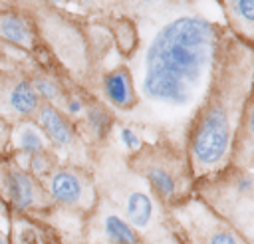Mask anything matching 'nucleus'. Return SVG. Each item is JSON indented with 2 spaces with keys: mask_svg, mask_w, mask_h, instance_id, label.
Instances as JSON below:
<instances>
[{
  "mask_svg": "<svg viewBox=\"0 0 254 244\" xmlns=\"http://www.w3.org/2000/svg\"><path fill=\"white\" fill-rule=\"evenodd\" d=\"M216 48V26L200 16H179L165 24L145 56V97L171 107L190 105L212 71Z\"/></svg>",
  "mask_w": 254,
  "mask_h": 244,
  "instance_id": "nucleus-1",
  "label": "nucleus"
},
{
  "mask_svg": "<svg viewBox=\"0 0 254 244\" xmlns=\"http://www.w3.org/2000/svg\"><path fill=\"white\" fill-rule=\"evenodd\" d=\"M234 137L232 109L228 111V101L214 99L208 103L190 137V159L196 171H214L222 167L230 155Z\"/></svg>",
  "mask_w": 254,
  "mask_h": 244,
  "instance_id": "nucleus-2",
  "label": "nucleus"
},
{
  "mask_svg": "<svg viewBox=\"0 0 254 244\" xmlns=\"http://www.w3.org/2000/svg\"><path fill=\"white\" fill-rule=\"evenodd\" d=\"M103 89H105V95L107 99L119 107V109H129L133 107L135 103V91H133V85H131V77L125 69H115L111 71L105 81H103Z\"/></svg>",
  "mask_w": 254,
  "mask_h": 244,
  "instance_id": "nucleus-3",
  "label": "nucleus"
},
{
  "mask_svg": "<svg viewBox=\"0 0 254 244\" xmlns=\"http://www.w3.org/2000/svg\"><path fill=\"white\" fill-rule=\"evenodd\" d=\"M50 190L56 200L62 204H75L83 196V184L77 175L71 171H56L50 179Z\"/></svg>",
  "mask_w": 254,
  "mask_h": 244,
  "instance_id": "nucleus-4",
  "label": "nucleus"
},
{
  "mask_svg": "<svg viewBox=\"0 0 254 244\" xmlns=\"http://www.w3.org/2000/svg\"><path fill=\"white\" fill-rule=\"evenodd\" d=\"M40 125L44 127L46 135L56 143V145H67L71 141V127L69 123L64 119V115L54 107V105H44L40 107L38 113Z\"/></svg>",
  "mask_w": 254,
  "mask_h": 244,
  "instance_id": "nucleus-5",
  "label": "nucleus"
},
{
  "mask_svg": "<svg viewBox=\"0 0 254 244\" xmlns=\"http://www.w3.org/2000/svg\"><path fill=\"white\" fill-rule=\"evenodd\" d=\"M8 105L18 113V115H32L40 109V97L36 87L26 81L20 79L18 83H14V87L8 93Z\"/></svg>",
  "mask_w": 254,
  "mask_h": 244,
  "instance_id": "nucleus-6",
  "label": "nucleus"
},
{
  "mask_svg": "<svg viewBox=\"0 0 254 244\" xmlns=\"http://www.w3.org/2000/svg\"><path fill=\"white\" fill-rule=\"evenodd\" d=\"M125 214H127V220L131 222L133 228L143 230L151 222V216H153V200L149 198V194H145L141 190H133L127 196Z\"/></svg>",
  "mask_w": 254,
  "mask_h": 244,
  "instance_id": "nucleus-7",
  "label": "nucleus"
},
{
  "mask_svg": "<svg viewBox=\"0 0 254 244\" xmlns=\"http://www.w3.org/2000/svg\"><path fill=\"white\" fill-rule=\"evenodd\" d=\"M8 190L16 208H28L36 198V186L32 179L22 171H12L8 175Z\"/></svg>",
  "mask_w": 254,
  "mask_h": 244,
  "instance_id": "nucleus-8",
  "label": "nucleus"
},
{
  "mask_svg": "<svg viewBox=\"0 0 254 244\" xmlns=\"http://www.w3.org/2000/svg\"><path fill=\"white\" fill-rule=\"evenodd\" d=\"M103 228H105L107 238L113 244H137L139 242V236L135 228L131 226V222H125L117 214H107L103 220Z\"/></svg>",
  "mask_w": 254,
  "mask_h": 244,
  "instance_id": "nucleus-9",
  "label": "nucleus"
},
{
  "mask_svg": "<svg viewBox=\"0 0 254 244\" xmlns=\"http://www.w3.org/2000/svg\"><path fill=\"white\" fill-rule=\"evenodd\" d=\"M14 143L18 145V149L30 153V155H38L46 149V137L44 133L32 125V123H22L18 129H16V137H14Z\"/></svg>",
  "mask_w": 254,
  "mask_h": 244,
  "instance_id": "nucleus-10",
  "label": "nucleus"
},
{
  "mask_svg": "<svg viewBox=\"0 0 254 244\" xmlns=\"http://www.w3.org/2000/svg\"><path fill=\"white\" fill-rule=\"evenodd\" d=\"M145 175H147L149 184L153 186V190H155L161 198L169 200V198H173V196L177 194V181H175V177H173L165 167L153 165V167H149V169L145 171Z\"/></svg>",
  "mask_w": 254,
  "mask_h": 244,
  "instance_id": "nucleus-11",
  "label": "nucleus"
},
{
  "mask_svg": "<svg viewBox=\"0 0 254 244\" xmlns=\"http://www.w3.org/2000/svg\"><path fill=\"white\" fill-rule=\"evenodd\" d=\"M0 34L8 42L20 44V46H28V42H30V34H28L26 24L16 16H6L0 20Z\"/></svg>",
  "mask_w": 254,
  "mask_h": 244,
  "instance_id": "nucleus-12",
  "label": "nucleus"
},
{
  "mask_svg": "<svg viewBox=\"0 0 254 244\" xmlns=\"http://www.w3.org/2000/svg\"><path fill=\"white\" fill-rule=\"evenodd\" d=\"M230 10L238 22L246 26L254 24V0H230Z\"/></svg>",
  "mask_w": 254,
  "mask_h": 244,
  "instance_id": "nucleus-13",
  "label": "nucleus"
},
{
  "mask_svg": "<svg viewBox=\"0 0 254 244\" xmlns=\"http://www.w3.org/2000/svg\"><path fill=\"white\" fill-rule=\"evenodd\" d=\"M206 244H242V242H240V238L234 232H230L226 228H220V230H214L208 236Z\"/></svg>",
  "mask_w": 254,
  "mask_h": 244,
  "instance_id": "nucleus-14",
  "label": "nucleus"
},
{
  "mask_svg": "<svg viewBox=\"0 0 254 244\" xmlns=\"http://www.w3.org/2000/svg\"><path fill=\"white\" fill-rule=\"evenodd\" d=\"M87 119H89V125L93 127V131L95 133H103V129L107 127V115H105V111L103 109H99V107H93L91 111H89V115H87Z\"/></svg>",
  "mask_w": 254,
  "mask_h": 244,
  "instance_id": "nucleus-15",
  "label": "nucleus"
},
{
  "mask_svg": "<svg viewBox=\"0 0 254 244\" xmlns=\"http://www.w3.org/2000/svg\"><path fill=\"white\" fill-rule=\"evenodd\" d=\"M34 87H36V91H38L40 95H44L46 99H54V97L58 95L56 85L50 83V81H46V79H36V81H34Z\"/></svg>",
  "mask_w": 254,
  "mask_h": 244,
  "instance_id": "nucleus-16",
  "label": "nucleus"
},
{
  "mask_svg": "<svg viewBox=\"0 0 254 244\" xmlns=\"http://www.w3.org/2000/svg\"><path fill=\"white\" fill-rule=\"evenodd\" d=\"M121 141H123V145H125L129 151H137V149L141 147V139H139L131 129H127V127L121 129Z\"/></svg>",
  "mask_w": 254,
  "mask_h": 244,
  "instance_id": "nucleus-17",
  "label": "nucleus"
},
{
  "mask_svg": "<svg viewBox=\"0 0 254 244\" xmlns=\"http://www.w3.org/2000/svg\"><path fill=\"white\" fill-rule=\"evenodd\" d=\"M252 186H254V181H252L250 177L240 175V177L236 179V190H238V192H250Z\"/></svg>",
  "mask_w": 254,
  "mask_h": 244,
  "instance_id": "nucleus-18",
  "label": "nucleus"
},
{
  "mask_svg": "<svg viewBox=\"0 0 254 244\" xmlns=\"http://www.w3.org/2000/svg\"><path fill=\"white\" fill-rule=\"evenodd\" d=\"M246 131H248V135L254 139V103H252V107H250V111H248V115H246Z\"/></svg>",
  "mask_w": 254,
  "mask_h": 244,
  "instance_id": "nucleus-19",
  "label": "nucleus"
},
{
  "mask_svg": "<svg viewBox=\"0 0 254 244\" xmlns=\"http://www.w3.org/2000/svg\"><path fill=\"white\" fill-rule=\"evenodd\" d=\"M71 113H77V111H81V101H77V99H73V101H69V107H67Z\"/></svg>",
  "mask_w": 254,
  "mask_h": 244,
  "instance_id": "nucleus-20",
  "label": "nucleus"
},
{
  "mask_svg": "<svg viewBox=\"0 0 254 244\" xmlns=\"http://www.w3.org/2000/svg\"><path fill=\"white\" fill-rule=\"evenodd\" d=\"M0 244H6V242H4V238H2V236H0Z\"/></svg>",
  "mask_w": 254,
  "mask_h": 244,
  "instance_id": "nucleus-21",
  "label": "nucleus"
},
{
  "mask_svg": "<svg viewBox=\"0 0 254 244\" xmlns=\"http://www.w3.org/2000/svg\"><path fill=\"white\" fill-rule=\"evenodd\" d=\"M0 145H2V133H0Z\"/></svg>",
  "mask_w": 254,
  "mask_h": 244,
  "instance_id": "nucleus-22",
  "label": "nucleus"
},
{
  "mask_svg": "<svg viewBox=\"0 0 254 244\" xmlns=\"http://www.w3.org/2000/svg\"><path fill=\"white\" fill-rule=\"evenodd\" d=\"M54 2H60V0H54Z\"/></svg>",
  "mask_w": 254,
  "mask_h": 244,
  "instance_id": "nucleus-23",
  "label": "nucleus"
}]
</instances>
